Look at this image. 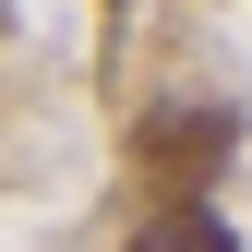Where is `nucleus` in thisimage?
Masks as SVG:
<instances>
[{"mask_svg": "<svg viewBox=\"0 0 252 252\" xmlns=\"http://www.w3.org/2000/svg\"><path fill=\"white\" fill-rule=\"evenodd\" d=\"M144 168L168 180V192H204V180L228 168V120H216V108H168V120H144Z\"/></svg>", "mask_w": 252, "mask_h": 252, "instance_id": "nucleus-1", "label": "nucleus"}, {"mask_svg": "<svg viewBox=\"0 0 252 252\" xmlns=\"http://www.w3.org/2000/svg\"><path fill=\"white\" fill-rule=\"evenodd\" d=\"M132 252H240V240H228V216H216L204 192H168V204L132 228Z\"/></svg>", "mask_w": 252, "mask_h": 252, "instance_id": "nucleus-2", "label": "nucleus"}]
</instances>
